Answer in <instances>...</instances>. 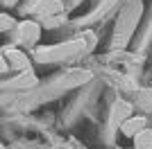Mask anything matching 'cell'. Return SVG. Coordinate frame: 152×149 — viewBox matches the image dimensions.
Returning a JSON list of instances; mask_svg holds the SVG:
<instances>
[{"label": "cell", "instance_id": "6da1fadb", "mask_svg": "<svg viewBox=\"0 0 152 149\" xmlns=\"http://www.w3.org/2000/svg\"><path fill=\"white\" fill-rule=\"evenodd\" d=\"M141 14H143V2L141 0H132L127 2L125 9L118 16V23H116V32H114V45L116 48H125L129 36L134 34V27L139 23Z\"/></svg>", "mask_w": 152, "mask_h": 149}, {"label": "cell", "instance_id": "7a4b0ae2", "mask_svg": "<svg viewBox=\"0 0 152 149\" xmlns=\"http://www.w3.org/2000/svg\"><path fill=\"white\" fill-rule=\"evenodd\" d=\"M37 59L41 63H52V61H64L68 56H75V54H82V43L77 41H70V43H64V45H55V48H37Z\"/></svg>", "mask_w": 152, "mask_h": 149}, {"label": "cell", "instance_id": "3957f363", "mask_svg": "<svg viewBox=\"0 0 152 149\" xmlns=\"http://www.w3.org/2000/svg\"><path fill=\"white\" fill-rule=\"evenodd\" d=\"M20 9H23V14L32 12L39 16V20H45V18H52V16H61L66 7H64L61 0H32L30 7H20Z\"/></svg>", "mask_w": 152, "mask_h": 149}, {"label": "cell", "instance_id": "277c9868", "mask_svg": "<svg viewBox=\"0 0 152 149\" xmlns=\"http://www.w3.org/2000/svg\"><path fill=\"white\" fill-rule=\"evenodd\" d=\"M41 27H43V25H39L37 20H20L18 27H16V41H18V43H25V45L39 43Z\"/></svg>", "mask_w": 152, "mask_h": 149}, {"label": "cell", "instance_id": "5b68a950", "mask_svg": "<svg viewBox=\"0 0 152 149\" xmlns=\"http://www.w3.org/2000/svg\"><path fill=\"white\" fill-rule=\"evenodd\" d=\"M2 56H5V61H9L12 68L20 70V72L30 70V59L25 56V52H20V50H16V48H5L2 50Z\"/></svg>", "mask_w": 152, "mask_h": 149}, {"label": "cell", "instance_id": "8992f818", "mask_svg": "<svg viewBox=\"0 0 152 149\" xmlns=\"http://www.w3.org/2000/svg\"><path fill=\"white\" fill-rule=\"evenodd\" d=\"M132 118V104L125 102V99H116L114 108H111V127H118L121 129L125 120Z\"/></svg>", "mask_w": 152, "mask_h": 149}, {"label": "cell", "instance_id": "52a82bcc", "mask_svg": "<svg viewBox=\"0 0 152 149\" xmlns=\"http://www.w3.org/2000/svg\"><path fill=\"white\" fill-rule=\"evenodd\" d=\"M143 129H148L145 118H143V115H132L129 120H125V122H123L121 133H123V136H127V138H134L136 133H141Z\"/></svg>", "mask_w": 152, "mask_h": 149}, {"label": "cell", "instance_id": "ba28073f", "mask_svg": "<svg viewBox=\"0 0 152 149\" xmlns=\"http://www.w3.org/2000/svg\"><path fill=\"white\" fill-rule=\"evenodd\" d=\"M89 79H91L89 70H70V72L64 77L61 86L64 88H73V86H80V84H86Z\"/></svg>", "mask_w": 152, "mask_h": 149}, {"label": "cell", "instance_id": "9c48e42d", "mask_svg": "<svg viewBox=\"0 0 152 149\" xmlns=\"http://www.w3.org/2000/svg\"><path fill=\"white\" fill-rule=\"evenodd\" d=\"M7 86H9V88H30V86H37V77H34L32 70H25V72H20L14 81H9Z\"/></svg>", "mask_w": 152, "mask_h": 149}, {"label": "cell", "instance_id": "30bf717a", "mask_svg": "<svg viewBox=\"0 0 152 149\" xmlns=\"http://www.w3.org/2000/svg\"><path fill=\"white\" fill-rule=\"evenodd\" d=\"M134 149H152V129H143L134 136Z\"/></svg>", "mask_w": 152, "mask_h": 149}, {"label": "cell", "instance_id": "8fae6325", "mask_svg": "<svg viewBox=\"0 0 152 149\" xmlns=\"http://www.w3.org/2000/svg\"><path fill=\"white\" fill-rule=\"evenodd\" d=\"M136 104H139L145 113L152 111V88H141L139 97H136Z\"/></svg>", "mask_w": 152, "mask_h": 149}, {"label": "cell", "instance_id": "7c38bea8", "mask_svg": "<svg viewBox=\"0 0 152 149\" xmlns=\"http://www.w3.org/2000/svg\"><path fill=\"white\" fill-rule=\"evenodd\" d=\"M0 30L2 32H7V30H16V27H18V23H16V20L12 18V16H9V14H2V16H0Z\"/></svg>", "mask_w": 152, "mask_h": 149}, {"label": "cell", "instance_id": "4fadbf2b", "mask_svg": "<svg viewBox=\"0 0 152 149\" xmlns=\"http://www.w3.org/2000/svg\"><path fill=\"white\" fill-rule=\"evenodd\" d=\"M64 20H66V14H61V16H52V18H45V20H41V23H43L45 30H52V27L61 25Z\"/></svg>", "mask_w": 152, "mask_h": 149}, {"label": "cell", "instance_id": "5bb4252c", "mask_svg": "<svg viewBox=\"0 0 152 149\" xmlns=\"http://www.w3.org/2000/svg\"><path fill=\"white\" fill-rule=\"evenodd\" d=\"M16 2H18V0H2V5H5V7H14Z\"/></svg>", "mask_w": 152, "mask_h": 149}, {"label": "cell", "instance_id": "9a60e30c", "mask_svg": "<svg viewBox=\"0 0 152 149\" xmlns=\"http://www.w3.org/2000/svg\"><path fill=\"white\" fill-rule=\"evenodd\" d=\"M75 2H77V0H75Z\"/></svg>", "mask_w": 152, "mask_h": 149}]
</instances>
